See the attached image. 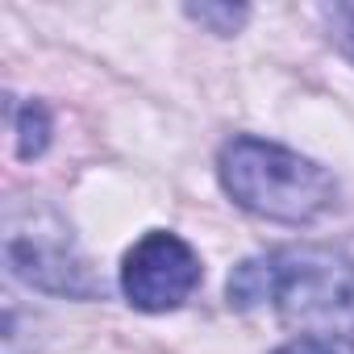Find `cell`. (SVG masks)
Returning <instances> with one entry per match:
<instances>
[{"mask_svg":"<svg viewBox=\"0 0 354 354\" xmlns=\"http://www.w3.org/2000/svg\"><path fill=\"white\" fill-rule=\"evenodd\" d=\"M217 180L238 209L275 225H313L337 209V184L321 162L254 133L221 146Z\"/></svg>","mask_w":354,"mask_h":354,"instance_id":"6da1fadb","label":"cell"},{"mask_svg":"<svg viewBox=\"0 0 354 354\" xmlns=\"http://www.w3.org/2000/svg\"><path fill=\"white\" fill-rule=\"evenodd\" d=\"M267 308L300 337L354 342V259L333 246H279L263 254Z\"/></svg>","mask_w":354,"mask_h":354,"instance_id":"7a4b0ae2","label":"cell"},{"mask_svg":"<svg viewBox=\"0 0 354 354\" xmlns=\"http://www.w3.org/2000/svg\"><path fill=\"white\" fill-rule=\"evenodd\" d=\"M5 263L9 271L46 292V296H71V300H100L104 283L84 259L71 225L42 201L9 205L5 213Z\"/></svg>","mask_w":354,"mask_h":354,"instance_id":"3957f363","label":"cell"},{"mask_svg":"<svg viewBox=\"0 0 354 354\" xmlns=\"http://www.w3.org/2000/svg\"><path fill=\"white\" fill-rule=\"evenodd\" d=\"M201 254L171 230L142 234L121 259V292L138 313H171L201 288Z\"/></svg>","mask_w":354,"mask_h":354,"instance_id":"277c9868","label":"cell"},{"mask_svg":"<svg viewBox=\"0 0 354 354\" xmlns=\"http://www.w3.org/2000/svg\"><path fill=\"white\" fill-rule=\"evenodd\" d=\"M13 133H17V158H21V162L42 158L46 146H50V133H55L50 109H46L42 100H26V104L13 113Z\"/></svg>","mask_w":354,"mask_h":354,"instance_id":"5b68a950","label":"cell"},{"mask_svg":"<svg viewBox=\"0 0 354 354\" xmlns=\"http://www.w3.org/2000/svg\"><path fill=\"white\" fill-rule=\"evenodd\" d=\"M184 13H188L196 26H205L209 34H221V38L238 34V30L246 26V17H250L246 5H213V0H201V5H184Z\"/></svg>","mask_w":354,"mask_h":354,"instance_id":"8992f818","label":"cell"},{"mask_svg":"<svg viewBox=\"0 0 354 354\" xmlns=\"http://www.w3.org/2000/svg\"><path fill=\"white\" fill-rule=\"evenodd\" d=\"M321 17L329 21V34L333 42L354 59V5H333V9H321Z\"/></svg>","mask_w":354,"mask_h":354,"instance_id":"52a82bcc","label":"cell"},{"mask_svg":"<svg viewBox=\"0 0 354 354\" xmlns=\"http://www.w3.org/2000/svg\"><path fill=\"white\" fill-rule=\"evenodd\" d=\"M271 354H342V350L329 346V342H317V337H292V342L275 346Z\"/></svg>","mask_w":354,"mask_h":354,"instance_id":"ba28073f","label":"cell"}]
</instances>
